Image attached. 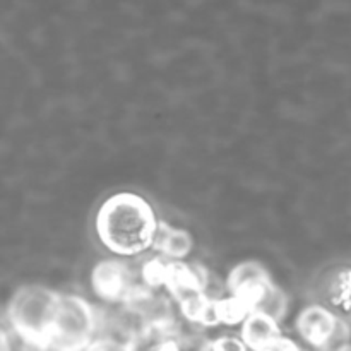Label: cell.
<instances>
[{
  "label": "cell",
  "mask_w": 351,
  "mask_h": 351,
  "mask_svg": "<svg viewBox=\"0 0 351 351\" xmlns=\"http://www.w3.org/2000/svg\"><path fill=\"white\" fill-rule=\"evenodd\" d=\"M95 228L105 249L117 256L132 257L154 245L160 221L143 195L119 192L99 206Z\"/></svg>",
  "instance_id": "obj_1"
},
{
  "label": "cell",
  "mask_w": 351,
  "mask_h": 351,
  "mask_svg": "<svg viewBox=\"0 0 351 351\" xmlns=\"http://www.w3.org/2000/svg\"><path fill=\"white\" fill-rule=\"evenodd\" d=\"M58 300L60 293L41 285L19 288L9 305V321L14 332L34 348H50Z\"/></svg>",
  "instance_id": "obj_2"
},
{
  "label": "cell",
  "mask_w": 351,
  "mask_h": 351,
  "mask_svg": "<svg viewBox=\"0 0 351 351\" xmlns=\"http://www.w3.org/2000/svg\"><path fill=\"white\" fill-rule=\"evenodd\" d=\"M96 319L93 307L77 295H60L50 350L84 351L93 343Z\"/></svg>",
  "instance_id": "obj_3"
},
{
  "label": "cell",
  "mask_w": 351,
  "mask_h": 351,
  "mask_svg": "<svg viewBox=\"0 0 351 351\" xmlns=\"http://www.w3.org/2000/svg\"><path fill=\"white\" fill-rule=\"evenodd\" d=\"M93 290L106 302H119L129 298L132 291L130 271L122 261H101L95 266L91 274Z\"/></svg>",
  "instance_id": "obj_4"
},
{
  "label": "cell",
  "mask_w": 351,
  "mask_h": 351,
  "mask_svg": "<svg viewBox=\"0 0 351 351\" xmlns=\"http://www.w3.org/2000/svg\"><path fill=\"white\" fill-rule=\"evenodd\" d=\"M339 324L341 321H338L332 312L321 305L307 307L297 319V329L300 336L315 348H331Z\"/></svg>",
  "instance_id": "obj_5"
},
{
  "label": "cell",
  "mask_w": 351,
  "mask_h": 351,
  "mask_svg": "<svg viewBox=\"0 0 351 351\" xmlns=\"http://www.w3.org/2000/svg\"><path fill=\"white\" fill-rule=\"evenodd\" d=\"M271 281L273 280L263 264L256 263V261H247L230 271L226 288L232 295L247 298L252 305V300L257 297V293Z\"/></svg>",
  "instance_id": "obj_6"
},
{
  "label": "cell",
  "mask_w": 351,
  "mask_h": 351,
  "mask_svg": "<svg viewBox=\"0 0 351 351\" xmlns=\"http://www.w3.org/2000/svg\"><path fill=\"white\" fill-rule=\"evenodd\" d=\"M280 336V322L259 312H252L242 324V339L252 351H264Z\"/></svg>",
  "instance_id": "obj_7"
},
{
  "label": "cell",
  "mask_w": 351,
  "mask_h": 351,
  "mask_svg": "<svg viewBox=\"0 0 351 351\" xmlns=\"http://www.w3.org/2000/svg\"><path fill=\"white\" fill-rule=\"evenodd\" d=\"M153 249L163 254L168 259L182 261L194 249V239H192L187 230L175 228V226L167 225V223H160Z\"/></svg>",
  "instance_id": "obj_8"
},
{
  "label": "cell",
  "mask_w": 351,
  "mask_h": 351,
  "mask_svg": "<svg viewBox=\"0 0 351 351\" xmlns=\"http://www.w3.org/2000/svg\"><path fill=\"white\" fill-rule=\"evenodd\" d=\"M287 311L288 297L273 281L267 283L252 300V312H259V314L267 315V317L274 319L278 322L283 321V317L287 315Z\"/></svg>",
  "instance_id": "obj_9"
},
{
  "label": "cell",
  "mask_w": 351,
  "mask_h": 351,
  "mask_svg": "<svg viewBox=\"0 0 351 351\" xmlns=\"http://www.w3.org/2000/svg\"><path fill=\"white\" fill-rule=\"evenodd\" d=\"M218 314L221 324L235 326L245 322V319L252 314V305L247 298L232 295L228 298L218 300Z\"/></svg>",
  "instance_id": "obj_10"
},
{
  "label": "cell",
  "mask_w": 351,
  "mask_h": 351,
  "mask_svg": "<svg viewBox=\"0 0 351 351\" xmlns=\"http://www.w3.org/2000/svg\"><path fill=\"white\" fill-rule=\"evenodd\" d=\"M167 267L168 263L161 259H153L149 263L144 264L143 267V280L147 287H165V280H167Z\"/></svg>",
  "instance_id": "obj_11"
},
{
  "label": "cell",
  "mask_w": 351,
  "mask_h": 351,
  "mask_svg": "<svg viewBox=\"0 0 351 351\" xmlns=\"http://www.w3.org/2000/svg\"><path fill=\"white\" fill-rule=\"evenodd\" d=\"M247 345L243 339L235 336H221L211 343V351H247Z\"/></svg>",
  "instance_id": "obj_12"
},
{
  "label": "cell",
  "mask_w": 351,
  "mask_h": 351,
  "mask_svg": "<svg viewBox=\"0 0 351 351\" xmlns=\"http://www.w3.org/2000/svg\"><path fill=\"white\" fill-rule=\"evenodd\" d=\"M84 351H134V348L127 343L117 341V339L101 338L93 341Z\"/></svg>",
  "instance_id": "obj_13"
},
{
  "label": "cell",
  "mask_w": 351,
  "mask_h": 351,
  "mask_svg": "<svg viewBox=\"0 0 351 351\" xmlns=\"http://www.w3.org/2000/svg\"><path fill=\"white\" fill-rule=\"evenodd\" d=\"M264 351H302V350L298 348V345L295 341H291V339L280 336V338L274 339V341L271 343V345L267 346V348Z\"/></svg>",
  "instance_id": "obj_14"
},
{
  "label": "cell",
  "mask_w": 351,
  "mask_h": 351,
  "mask_svg": "<svg viewBox=\"0 0 351 351\" xmlns=\"http://www.w3.org/2000/svg\"><path fill=\"white\" fill-rule=\"evenodd\" d=\"M151 351H182V350H180V345H178V343L171 341V339H165V341L154 345Z\"/></svg>",
  "instance_id": "obj_15"
},
{
  "label": "cell",
  "mask_w": 351,
  "mask_h": 351,
  "mask_svg": "<svg viewBox=\"0 0 351 351\" xmlns=\"http://www.w3.org/2000/svg\"><path fill=\"white\" fill-rule=\"evenodd\" d=\"M336 351H351V343H346V345H343L341 348H338Z\"/></svg>",
  "instance_id": "obj_16"
}]
</instances>
